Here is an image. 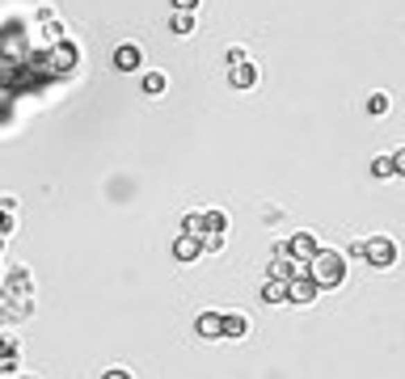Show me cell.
Here are the masks:
<instances>
[{
    "instance_id": "obj_21",
    "label": "cell",
    "mask_w": 405,
    "mask_h": 379,
    "mask_svg": "<svg viewBox=\"0 0 405 379\" xmlns=\"http://www.w3.org/2000/svg\"><path fill=\"white\" fill-rule=\"evenodd\" d=\"M0 236H13V211L0 206Z\"/></svg>"
},
{
    "instance_id": "obj_14",
    "label": "cell",
    "mask_w": 405,
    "mask_h": 379,
    "mask_svg": "<svg viewBox=\"0 0 405 379\" xmlns=\"http://www.w3.org/2000/svg\"><path fill=\"white\" fill-rule=\"evenodd\" d=\"M165 89H169V80H165L161 72H148V76H144V93H148V97H157V93H165Z\"/></svg>"
},
{
    "instance_id": "obj_1",
    "label": "cell",
    "mask_w": 405,
    "mask_h": 379,
    "mask_svg": "<svg viewBox=\"0 0 405 379\" xmlns=\"http://www.w3.org/2000/svg\"><path fill=\"white\" fill-rule=\"evenodd\" d=\"M304 274H309L321 291H325V287H342V283H346V257H342L338 249H317V257L304 265Z\"/></svg>"
},
{
    "instance_id": "obj_6",
    "label": "cell",
    "mask_w": 405,
    "mask_h": 379,
    "mask_svg": "<svg viewBox=\"0 0 405 379\" xmlns=\"http://www.w3.org/2000/svg\"><path fill=\"white\" fill-rule=\"evenodd\" d=\"M300 270H304V265H300V261H291V257H287L283 249H279V253L270 257V279H279V283H287V279H295V274H300Z\"/></svg>"
},
{
    "instance_id": "obj_2",
    "label": "cell",
    "mask_w": 405,
    "mask_h": 379,
    "mask_svg": "<svg viewBox=\"0 0 405 379\" xmlns=\"http://www.w3.org/2000/svg\"><path fill=\"white\" fill-rule=\"evenodd\" d=\"M359 257L372 265V270H388L397 261V245L388 236H372V240H359Z\"/></svg>"
},
{
    "instance_id": "obj_10",
    "label": "cell",
    "mask_w": 405,
    "mask_h": 379,
    "mask_svg": "<svg viewBox=\"0 0 405 379\" xmlns=\"http://www.w3.org/2000/svg\"><path fill=\"white\" fill-rule=\"evenodd\" d=\"M5 291H9L13 299H26V295L34 291V283H30V270H13V274L5 279Z\"/></svg>"
},
{
    "instance_id": "obj_25",
    "label": "cell",
    "mask_w": 405,
    "mask_h": 379,
    "mask_svg": "<svg viewBox=\"0 0 405 379\" xmlns=\"http://www.w3.org/2000/svg\"><path fill=\"white\" fill-rule=\"evenodd\" d=\"M0 249H5V236H0Z\"/></svg>"
},
{
    "instance_id": "obj_20",
    "label": "cell",
    "mask_w": 405,
    "mask_h": 379,
    "mask_svg": "<svg viewBox=\"0 0 405 379\" xmlns=\"http://www.w3.org/2000/svg\"><path fill=\"white\" fill-rule=\"evenodd\" d=\"M55 64H60V68H72V64H76V51H72V46H60V51H55Z\"/></svg>"
},
{
    "instance_id": "obj_24",
    "label": "cell",
    "mask_w": 405,
    "mask_h": 379,
    "mask_svg": "<svg viewBox=\"0 0 405 379\" xmlns=\"http://www.w3.org/2000/svg\"><path fill=\"white\" fill-rule=\"evenodd\" d=\"M173 9H186V13H194V9H198V0H173Z\"/></svg>"
},
{
    "instance_id": "obj_19",
    "label": "cell",
    "mask_w": 405,
    "mask_h": 379,
    "mask_svg": "<svg viewBox=\"0 0 405 379\" xmlns=\"http://www.w3.org/2000/svg\"><path fill=\"white\" fill-rule=\"evenodd\" d=\"M182 232H186V236H198V232H203V215H186V220H182Z\"/></svg>"
},
{
    "instance_id": "obj_22",
    "label": "cell",
    "mask_w": 405,
    "mask_h": 379,
    "mask_svg": "<svg viewBox=\"0 0 405 379\" xmlns=\"http://www.w3.org/2000/svg\"><path fill=\"white\" fill-rule=\"evenodd\" d=\"M101 379H135V375H131V371H123V367H114V371H106Z\"/></svg>"
},
{
    "instance_id": "obj_12",
    "label": "cell",
    "mask_w": 405,
    "mask_h": 379,
    "mask_svg": "<svg viewBox=\"0 0 405 379\" xmlns=\"http://www.w3.org/2000/svg\"><path fill=\"white\" fill-rule=\"evenodd\" d=\"M262 303H287V283L270 279V283L262 287Z\"/></svg>"
},
{
    "instance_id": "obj_23",
    "label": "cell",
    "mask_w": 405,
    "mask_h": 379,
    "mask_svg": "<svg viewBox=\"0 0 405 379\" xmlns=\"http://www.w3.org/2000/svg\"><path fill=\"white\" fill-rule=\"evenodd\" d=\"M228 64H245V51L241 46H228Z\"/></svg>"
},
{
    "instance_id": "obj_18",
    "label": "cell",
    "mask_w": 405,
    "mask_h": 379,
    "mask_svg": "<svg viewBox=\"0 0 405 379\" xmlns=\"http://www.w3.org/2000/svg\"><path fill=\"white\" fill-rule=\"evenodd\" d=\"M388 110V93H372V101H368V114H384Z\"/></svg>"
},
{
    "instance_id": "obj_16",
    "label": "cell",
    "mask_w": 405,
    "mask_h": 379,
    "mask_svg": "<svg viewBox=\"0 0 405 379\" xmlns=\"http://www.w3.org/2000/svg\"><path fill=\"white\" fill-rule=\"evenodd\" d=\"M190 30H194V13L178 9V13H173V34H190Z\"/></svg>"
},
{
    "instance_id": "obj_15",
    "label": "cell",
    "mask_w": 405,
    "mask_h": 379,
    "mask_svg": "<svg viewBox=\"0 0 405 379\" xmlns=\"http://www.w3.org/2000/svg\"><path fill=\"white\" fill-rule=\"evenodd\" d=\"M198 245H203V253H220L224 249V232H203Z\"/></svg>"
},
{
    "instance_id": "obj_13",
    "label": "cell",
    "mask_w": 405,
    "mask_h": 379,
    "mask_svg": "<svg viewBox=\"0 0 405 379\" xmlns=\"http://www.w3.org/2000/svg\"><path fill=\"white\" fill-rule=\"evenodd\" d=\"M228 228V215L224 211H207L203 215V232H224Z\"/></svg>"
},
{
    "instance_id": "obj_5",
    "label": "cell",
    "mask_w": 405,
    "mask_h": 379,
    "mask_svg": "<svg viewBox=\"0 0 405 379\" xmlns=\"http://www.w3.org/2000/svg\"><path fill=\"white\" fill-rule=\"evenodd\" d=\"M139 64H144V51H139L135 42H123V46L114 51V68H119V72H135Z\"/></svg>"
},
{
    "instance_id": "obj_9",
    "label": "cell",
    "mask_w": 405,
    "mask_h": 379,
    "mask_svg": "<svg viewBox=\"0 0 405 379\" xmlns=\"http://www.w3.org/2000/svg\"><path fill=\"white\" fill-rule=\"evenodd\" d=\"M228 85L232 89H253V85H258V68H253V64H232Z\"/></svg>"
},
{
    "instance_id": "obj_3",
    "label": "cell",
    "mask_w": 405,
    "mask_h": 379,
    "mask_svg": "<svg viewBox=\"0 0 405 379\" xmlns=\"http://www.w3.org/2000/svg\"><path fill=\"white\" fill-rule=\"evenodd\" d=\"M317 249H321V245H317V236H309V232H295V236L283 245V253H287L291 261H300V265H309V261L317 257Z\"/></svg>"
},
{
    "instance_id": "obj_7",
    "label": "cell",
    "mask_w": 405,
    "mask_h": 379,
    "mask_svg": "<svg viewBox=\"0 0 405 379\" xmlns=\"http://www.w3.org/2000/svg\"><path fill=\"white\" fill-rule=\"evenodd\" d=\"M194 333H198L203 342H220V312H203V316L194 320Z\"/></svg>"
},
{
    "instance_id": "obj_17",
    "label": "cell",
    "mask_w": 405,
    "mask_h": 379,
    "mask_svg": "<svg viewBox=\"0 0 405 379\" xmlns=\"http://www.w3.org/2000/svg\"><path fill=\"white\" fill-rule=\"evenodd\" d=\"M372 173H376V177H397L393 156H380V160H372Z\"/></svg>"
},
{
    "instance_id": "obj_4",
    "label": "cell",
    "mask_w": 405,
    "mask_h": 379,
    "mask_svg": "<svg viewBox=\"0 0 405 379\" xmlns=\"http://www.w3.org/2000/svg\"><path fill=\"white\" fill-rule=\"evenodd\" d=\"M317 295H321V287L304 274V270H300L295 279H287V303H313Z\"/></svg>"
},
{
    "instance_id": "obj_8",
    "label": "cell",
    "mask_w": 405,
    "mask_h": 379,
    "mask_svg": "<svg viewBox=\"0 0 405 379\" xmlns=\"http://www.w3.org/2000/svg\"><path fill=\"white\" fill-rule=\"evenodd\" d=\"M245 333H249V316H241V312L220 316V337H245Z\"/></svg>"
},
{
    "instance_id": "obj_11",
    "label": "cell",
    "mask_w": 405,
    "mask_h": 379,
    "mask_svg": "<svg viewBox=\"0 0 405 379\" xmlns=\"http://www.w3.org/2000/svg\"><path fill=\"white\" fill-rule=\"evenodd\" d=\"M198 253H203L198 236H178V240H173V257H178V261H194Z\"/></svg>"
}]
</instances>
